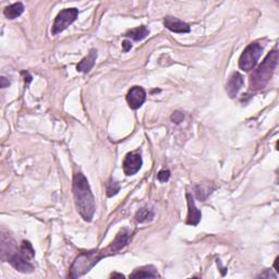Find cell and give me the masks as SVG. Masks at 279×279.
<instances>
[{"instance_id": "8", "label": "cell", "mask_w": 279, "mask_h": 279, "mask_svg": "<svg viewBox=\"0 0 279 279\" xmlns=\"http://www.w3.org/2000/svg\"><path fill=\"white\" fill-rule=\"evenodd\" d=\"M146 100V93L141 86H134L127 94V102L131 109H139Z\"/></svg>"}, {"instance_id": "1", "label": "cell", "mask_w": 279, "mask_h": 279, "mask_svg": "<svg viewBox=\"0 0 279 279\" xmlns=\"http://www.w3.org/2000/svg\"><path fill=\"white\" fill-rule=\"evenodd\" d=\"M72 192H73L75 208L77 213L85 221H92L95 214L96 205L89 181L82 173H75L72 181Z\"/></svg>"}, {"instance_id": "10", "label": "cell", "mask_w": 279, "mask_h": 279, "mask_svg": "<svg viewBox=\"0 0 279 279\" xmlns=\"http://www.w3.org/2000/svg\"><path fill=\"white\" fill-rule=\"evenodd\" d=\"M164 25H165V28L168 29L169 31H172V32L174 33L183 34V33H189L191 31L189 24H187L177 18H174V17L165 18Z\"/></svg>"}, {"instance_id": "18", "label": "cell", "mask_w": 279, "mask_h": 279, "mask_svg": "<svg viewBox=\"0 0 279 279\" xmlns=\"http://www.w3.org/2000/svg\"><path fill=\"white\" fill-rule=\"evenodd\" d=\"M20 252H21V254L24 257H27L28 260H31V258L35 256V251L29 241H22V244L20 246Z\"/></svg>"}, {"instance_id": "22", "label": "cell", "mask_w": 279, "mask_h": 279, "mask_svg": "<svg viewBox=\"0 0 279 279\" xmlns=\"http://www.w3.org/2000/svg\"><path fill=\"white\" fill-rule=\"evenodd\" d=\"M132 48V44L130 40H123L122 42V50L125 51V53H128L129 50Z\"/></svg>"}, {"instance_id": "19", "label": "cell", "mask_w": 279, "mask_h": 279, "mask_svg": "<svg viewBox=\"0 0 279 279\" xmlns=\"http://www.w3.org/2000/svg\"><path fill=\"white\" fill-rule=\"evenodd\" d=\"M119 191H120V185H119V183L110 180L109 183L107 184V196H108V198H112V196H115L116 194H118Z\"/></svg>"}, {"instance_id": "16", "label": "cell", "mask_w": 279, "mask_h": 279, "mask_svg": "<svg viewBox=\"0 0 279 279\" xmlns=\"http://www.w3.org/2000/svg\"><path fill=\"white\" fill-rule=\"evenodd\" d=\"M149 34V30L146 27H140L137 29H133L131 31H128L126 33L127 37H130L133 40H142L144 38H146Z\"/></svg>"}, {"instance_id": "20", "label": "cell", "mask_w": 279, "mask_h": 279, "mask_svg": "<svg viewBox=\"0 0 279 279\" xmlns=\"http://www.w3.org/2000/svg\"><path fill=\"white\" fill-rule=\"evenodd\" d=\"M170 178V172L167 169H163L157 174V179L161 182H167Z\"/></svg>"}, {"instance_id": "3", "label": "cell", "mask_w": 279, "mask_h": 279, "mask_svg": "<svg viewBox=\"0 0 279 279\" xmlns=\"http://www.w3.org/2000/svg\"><path fill=\"white\" fill-rule=\"evenodd\" d=\"M104 256L105 253L98 250L81 253V254L75 258L73 264L70 267V277L77 278L85 275V274L90 272Z\"/></svg>"}, {"instance_id": "4", "label": "cell", "mask_w": 279, "mask_h": 279, "mask_svg": "<svg viewBox=\"0 0 279 279\" xmlns=\"http://www.w3.org/2000/svg\"><path fill=\"white\" fill-rule=\"evenodd\" d=\"M263 53V46L258 43H252L246 46L244 53L239 58V68L244 71H250L254 69L257 65L258 59L261 58Z\"/></svg>"}, {"instance_id": "15", "label": "cell", "mask_w": 279, "mask_h": 279, "mask_svg": "<svg viewBox=\"0 0 279 279\" xmlns=\"http://www.w3.org/2000/svg\"><path fill=\"white\" fill-rule=\"evenodd\" d=\"M23 12H24V6L22 2H15L13 4H10V6H8L3 10L4 17L9 20H14L19 18Z\"/></svg>"}, {"instance_id": "13", "label": "cell", "mask_w": 279, "mask_h": 279, "mask_svg": "<svg viewBox=\"0 0 279 279\" xmlns=\"http://www.w3.org/2000/svg\"><path fill=\"white\" fill-rule=\"evenodd\" d=\"M96 58H97V50L91 49L89 55L84 57V58L80 61V64L76 66V70L79 72H83V73H89L95 65Z\"/></svg>"}, {"instance_id": "9", "label": "cell", "mask_w": 279, "mask_h": 279, "mask_svg": "<svg viewBox=\"0 0 279 279\" xmlns=\"http://www.w3.org/2000/svg\"><path fill=\"white\" fill-rule=\"evenodd\" d=\"M244 84V76H242L239 72H234L229 77L228 82H227V93L231 98H235L238 93L242 89V86Z\"/></svg>"}, {"instance_id": "12", "label": "cell", "mask_w": 279, "mask_h": 279, "mask_svg": "<svg viewBox=\"0 0 279 279\" xmlns=\"http://www.w3.org/2000/svg\"><path fill=\"white\" fill-rule=\"evenodd\" d=\"M187 201H188L187 224L191 226H198L201 220V217H202V214H201V211L196 209L192 195L190 193H187Z\"/></svg>"}, {"instance_id": "24", "label": "cell", "mask_w": 279, "mask_h": 279, "mask_svg": "<svg viewBox=\"0 0 279 279\" xmlns=\"http://www.w3.org/2000/svg\"><path fill=\"white\" fill-rule=\"evenodd\" d=\"M110 277H120V278H123L125 276L122 275V274H117V273H113L110 275Z\"/></svg>"}, {"instance_id": "7", "label": "cell", "mask_w": 279, "mask_h": 279, "mask_svg": "<svg viewBox=\"0 0 279 279\" xmlns=\"http://www.w3.org/2000/svg\"><path fill=\"white\" fill-rule=\"evenodd\" d=\"M142 156L140 153H129L122 163V169L126 175L136 174L142 167Z\"/></svg>"}, {"instance_id": "5", "label": "cell", "mask_w": 279, "mask_h": 279, "mask_svg": "<svg viewBox=\"0 0 279 279\" xmlns=\"http://www.w3.org/2000/svg\"><path fill=\"white\" fill-rule=\"evenodd\" d=\"M77 15H79V10L76 8H69L60 11L55 19L53 29H51V34L57 35L64 32L70 24L75 21Z\"/></svg>"}, {"instance_id": "2", "label": "cell", "mask_w": 279, "mask_h": 279, "mask_svg": "<svg viewBox=\"0 0 279 279\" xmlns=\"http://www.w3.org/2000/svg\"><path fill=\"white\" fill-rule=\"evenodd\" d=\"M278 51L273 50L266 56L264 61L257 67V69L253 71L250 76V89L252 91L263 90L271 81L274 71H275L278 64Z\"/></svg>"}, {"instance_id": "11", "label": "cell", "mask_w": 279, "mask_h": 279, "mask_svg": "<svg viewBox=\"0 0 279 279\" xmlns=\"http://www.w3.org/2000/svg\"><path fill=\"white\" fill-rule=\"evenodd\" d=\"M130 239H131V232L129 231L128 229L121 230L116 236L115 240L111 242V244L109 245V247H108V251L111 252V253H115V252L122 250L123 247L129 244Z\"/></svg>"}, {"instance_id": "21", "label": "cell", "mask_w": 279, "mask_h": 279, "mask_svg": "<svg viewBox=\"0 0 279 279\" xmlns=\"http://www.w3.org/2000/svg\"><path fill=\"white\" fill-rule=\"evenodd\" d=\"M170 119H172V121L174 123H177V125H179V123H181L183 121L184 115L180 111H174L172 115V117H170Z\"/></svg>"}, {"instance_id": "17", "label": "cell", "mask_w": 279, "mask_h": 279, "mask_svg": "<svg viewBox=\"0 0 279 279\" xmlns=\"http://www.w3.org/2000/svg\"><path fill=\"white\" fill-rule=\"evenodd\" d=\"M155 217V213L153 209H141L137 211L136 214V220L140 224H143V223H147V221H151L153 220V218Z\"/></svg>"}, {"instance_id": "23", "label": "cell", "mask_w": 279, "mask_h": 279, "mask_svg": "<svg viewBox=\"0 0 279 279\" xmlns=\"http://www.w3.org/2000/svg\"><path fill=\"white\" fill-rule=\"evenodd\" d=\"M0 83H1V89H6V87H8L10 85L9 80H7L4 76L0 77Z\"/></svg>"}, {"instance_id": "14", "label": "cell", "mask_w": 279, "mask_h": 279, "mask_svg": "<svg viewBox=\"0 0 279 279\" xmlns=\"http://www.w3.org/2000/svg\"><path fill=\"white\" fill-rule=\"evenodd\" d=\"M159 277L157 270L154 266H143L134 271L130 278H156Z\"/></svg>"}, {"instance_id": "6", "label": "cell", "mask_w": 279, "mask_h": 279, "mask_svg": "<svg viewBox=\"0 0 279 279\" xmlns=\"http://www.w3.org/2000/svg\"><path fill=\"white\" fill-rule=\"evenodd\" d=\"M8 263L12 267H14L15 270L21 272V273H32L34 271V266L31 264L30 260H28L27 257H24L21 252H20V249L17 251L15 250L14 252H12L11 254L8 256Z\"/></svg>"}]
</instances>
